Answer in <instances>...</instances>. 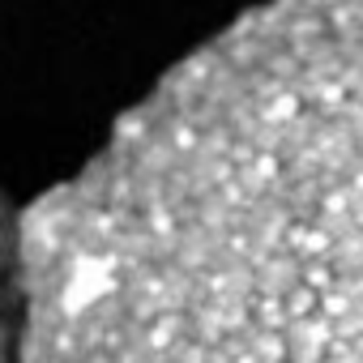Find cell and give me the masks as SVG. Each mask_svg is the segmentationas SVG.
Listing matches in <instances>:
<instances>
[{
  "label": "cell",
  "mask_w": 363,
  "mask_h": 363,
  "mask_svg": "<svg viewBox=\"0 0 363 363\" xmlns=\"http://www.w3.org/2000/svg\"><path fill=\"white\" fill-rule=\"evenodd\" d=\"M30 363H363V0H269L26 210Z\"/></svg>",
  "instance_id": "obj_1"
},
{
  "label": "cell",
  "mask_w": 363,
  "mask_h": 363,
  "mask_svg": "<svg viewBox=\"0 0 363 363\" xmlns=\"http://www.w3.org/2000/svg\"><path fill=\"white\" fill-rule=\"evenodd\" d=\"M0 363H30V286H26V214L0 197Z\"/></svg>",
  "instance_id": "obj_2"
}]
</instances>
